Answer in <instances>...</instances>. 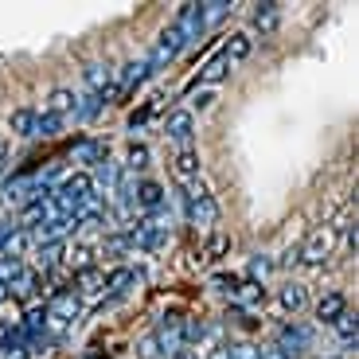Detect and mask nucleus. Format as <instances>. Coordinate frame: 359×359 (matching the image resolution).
<instances>
[{"instance_id":"nucleus-1","label":"nucleus","mask_w":359,"mask_h":359,"mask_svg":"<svg viewBox=\"0 0 359 359\" xmlns=\"http://www.w3.org/2000/svg\"><path fill=\"white\" fill-rule=\"evenodd\" d=\"M79 313H82V297L74 289L51 293V301H47V320H55V324H74Z\"/></svg>"},{"instance_id":"nucleus-2","label":"nucleus","mask_w":359,"mask_h":359,"mask_svg":"<svg viewBox=\"0 0 359 359\" xmlns=\"http://www.w3.org/2000/svg\"><path fill=\"white\" fill-rule=\"evenodd\" d=\"M328 250H332V234H328V231H313L305 238V246H297V258L309 262V266H320V262L328 258Z\"/></svg>"},{"instance_id":"nucleus-3","label":"nucleus","mask_w":359,"mask_h":359,"mask_svg":"<svg viewBox=\"0 0 359 359\" xmlns=\"http://www.w3.org/2000/svg\"><path fill=\"white\" fill-rule=\"evenodd\" d=\"M59 196L71 199V203H86V199L98 196V188H94V180L86 176V172H74V176L63 180V188H59Z\"/></svg>"},{"instance_id":"nucleus-4","label":"nucleus","mask_w":359,"mask_h":359,"mask_svg":"<svg viewBox=\"0 0 359 359\" xmlns=\"http://www.w3.org/2000/svg\"><path fill=\"white\" fill-rule=\"evenodd\" d=\"M164 133H168L172 141L188 144L191 133H196V117H191V109H172V114L164 117Z\"/></svg>"},{"instance_id":"nucleus-5","label":"nucleus","mask_w":359,"mask_h":359,"mask_svg":"<svg viewBox=\"0 0 359 359\" xmlns=\"http://www.w3.org/2000/svg\"><path fill=\"white\" fill-rule=\"evenodd\" d=\"M180 47H184V36H180V27L172 24L168 32L161 36V43H156V55H153V63H149V71H153V67H164V63H172V59L180 55Z\"/></svg>"},{"instance_id":"nucleus-6","label":"nucleus","mask_w":359,"mask_h":359,"mask_svg":"<svg viewBox=\"0 0 359 359\" xmlns=\"http://www.w3.org/2000/svg\"><path fill=\"white\" fill-rule=\"evenodd\" d=\"M74 109H79V98H74V90H51V98H47V109L43 114H51V117H59V121H63L67 114H74Z\"/></svg>"},{"instance_id":"nucleus-7","label":"nucleus","mask_w":359,"mask_h":359,"mask_svg":"<svg viewBox=\"0 0 359 359\" xmlns=\"http://www.w3.org/2000/svg\"><path fill=\"white\" fill-rule=\"evenodd\" d=\"M344 313H348V301H344V293H336V289L316 301V316H320L324 324H332L336 316H344Z\"/></svg>"},{"instance_id":"nucleus-8","label":"nucleus","mask_w":359,"mask_h":359,"mask_svg":"<svg viewBox=\"0 0 359 359\" xmlns=\"http://www.w3.org/2000/svg\"><path fill=\"white\" fill-rule=\"evenodd\" d=\"M234 301L246 309H258L266 305V285L262 281H238V289H234Z\"/></svg>"},{"instance_id":"nucleus-9","label":"nucleus","mask_w":359,"mask_h":359,"mask_svg":"<svg viewBox=\"0 0 359 359\" xmlns=\"http://www.w3.org/2000/svg\"><path fill=\"white\" fill-rule=\"evenodd\" d=\"M27 243H32V234L24 231V226H16V231H4V238H0V258H20V254L27 250Z\"/></svg>"},{"instance_id":"nucleus-10","label":"nucleus","mask_w":359,"mask_h":359,"mask_svg":"<svg viewBox=\"0 0 359 359\" xmlns=\"http://www.w3.org/2000/svg\"><path fill=\"white\" fill-rule=\"evenodd\" d=\"M74 278H79V289H74L79 297L106 293V273H98V269H82V273H74Z\"/></svg>"},{"instance_id":"nucleus-11","label":"nucleus","mask_w":359,"mask_h":359,"mask_svg":"<svg viewBox=\"0 0 359 359\" xmlns=\"http://www.w3.org/2000/svg\"><path fill=\"white\" fill-rule=\"evenodd\" d=\"M137 203H141L144 211H156V207L164 203V188L156 180H141V184H137Z\"/></svg>"},{"instance_id":"nucleus-12","label":"nucleus","mask_w":359,"mask_h":359,"mask_svg":"<svg viewBox=\"0 0 359 359\" xmlns=\"http://www.w3.org/2000/svg\"><path fill=\"white\" fill-rule=\"evenodd\" d=\"M226 74H231V59L219 51L215 59H207V63H203V71H199V82H207V86H211V82H223Z\"/></svg>"},{"instance_id":"nucleus-13","label":"nucleus","mask_w":359,"mask_h":359,"mask_svg":"<svg viewBox=\"0 0 359 359\" xmlns=\"http://www.w3.org/2000/svg\"><path fill=\"white\" fill-rule=\"evenodd\" d=\"M71 161L74 164H102V161H106V149H102L98 141H79L71 149Z\"/></svg>"},{"instance_id":"nucleus-14","label":"nucleus","mask_w":359,"mask_h":359,"mask_svg":"<svg viewBox=\"0 0 359 359\" xmlns=\"http://www.w3.org/2000/svg\"><path fill=\"white\" fill-rule=\"evenodd\" d=\"M133 281H137V273H133V269H129V266H117V269H109V273H106V293L121 297L129 285H133Z\"/></svg>"},{"instance_id":"nucleus-15","label":"nucleus","mask_w":359,"mask_h":359,"mask_svg":"<svg viewBox=\"0 0 359 359\" xmlns=\"http://www.w3.org/2000/svg\"><path fill=\"white\" fill-rule=\"evenodd\" d=\"M172 164H176V176L184 180V184L199 176V153H196V149H180V156Z\"/></svg>"},{"instance_id":"nucleus-16","label":"nucleus","mask_w":359,"mask_h":359,"mask_svg":"<svg viewBox=\"0 0 359 359\" xmlns=\"http://www.w3.org/2000/svg\"><path fill=\"white\" fill-rule=\"evenodd\" d=\"M8 129H12L16 137H32V129H36V109H27V106L12 109V117H8Z\"/></svg>"},{"instance_id":"nucleus-17","label":"nucleus","mask_w":359,"mask_h":359,"mask_svg":"<svg viewBox=\"0 0 359 359\" xmlns=\"http://www.w3.org/2000/svg\"><path fill=\"white\" fill-rule=\"evenodd\" d=\"M63 262L74 269V273H82V269H94V250L90 246H67V254H63Z\"/></svg>"},{"instance_id":"nucleus-18","label":"nucleus","mask_w":359,"mask_h":359,"mask_svg":"<svg viewBox=\"0 0 359 359\" xmlns=\"http://www.w3.org/2000/svg\"><path fill=\"white\" fill-rule=\"evenodd\" d=\"M305 301H309L305 285H297V281H289V285L281 289V309H285V313H301V309H305Z\"/></svg>"},{"instance_id":"nucleus-19","label":"nucleus","mask_w":359,"mask_h":359,"mask_svg":"<svg viewBox=\"0 0 359 359\" xmlns=\"http://www.w3.org/2000/svg\"><path fill=\"white\" fill-rule=\"evenodd\" d=\"M250 36H246V32H234V36L231 39H226V47H223V55H226V59H231V63H243V59H246V55H250Z\"/></svg>"},{"instance_id":"nucleus-20","label":"nucleus","mask_w":359,"mask_h":359,"mask_svg":"<svg viewBox=\"0 0 359 359\" xmlns=\"http://www.w3.org/2000/svg\"><path fill=\"white\" fill-rule=\"evenodd\" d=\"M188 211H191V223H215V199L207 196V199H188Z\"/></svg>"},{"instance_id":"nucleus-21","label":"nucleus","mask_w":359,"mask_h":359,"mask_svg":"<svg viewBox=\"0 0 359 359\" xmlns=\"http://www.w3.org/2000/svg\"><path fill=\"white\" fill-rule=\"evenodd\" d=\"M67 246L63 243H43L39 246V273H47V269H55L59 262H63Z\"/></svg>"},{"instance_id":"nucleus-22","label":"nucleus","mask_w":359,"mask_h":359,"mask_svg":"<svg viewBox=\"0 0 359 359\" xmlns=\"http://www.w3.org/2000/svg\"><path fill=\"white\" fill-rule=\"evenodd\" d=\"M144 74H149V63H129L126 71H121V79H117V94H121V90L141 86V82H144Z\"/></svg>"},{"instance_id":"nucleus-23","label":"nucleus","mask_w":359,"mask_h":359,"mask_svg":"<svg viewBox=\"0 0 359 359\" xmlns=\"http://www.w3.org/2000/svg\"><path fill=\"white\" fill-rule=\"evenodd\" d=\"M20 320H24V324H20L24 332H39V328L47 324V305H39V301H36V305H27Z\"/></svg>"},{"instance_id":"nucleus-24","label":"nucleus","mask_w":359,"mask_h":359,"mask_svg":"<svg viewBox=\"0 0 359 359\" xmlns=\"http://www.w3.org/2000/svg\"><path fill=\"white\" fill-rule=\"evenodd\" d=\"M20 278H24V262L20 258H0V285L12 289Z\"/></svg>"},{"instance_id":"nucleus-25","label":"nucleus","mask_w":359,"mask_h":359,"mask_svg":"<svg viewBox=\"0 0 359 359\" xmlns=\"http://www.w3.org/2000/svg\"><path fill=\"white\" fill-rule=\"evenodd\" d=\"M332 328H336V332H340V340L348 344V348H351V344L359 340V328H355V316H351V313L336 316V320H332Z\"/></svg>"},{"instance_id":"nucleus-26","label":"nucleus","mask_w":359,"mask_h":359,"mask_svg":"<svg viewBox=\"0 0 359 359\" xmlns=\"http://www.w3.org/2000/svg\"><path fill=\"white\" fill-rule=\"evenodd\" d=\"M63 129V121L59 117H51V114H36V129H32V137H55Z\"/></svg>"},{"instance_id":"nucleus-27","label":"nucleus","mask_w":359,"mask_h":359,"mask_svg":"<svg viewBox=\"0 0 359 359\" xmlns=\"http://www.w3.org/2000/svg\"><path fill=\"white\" fill-rule=\"evenodd\" d=\"M254 24H258L262 32H273V27H278V4H258V12H254Z\"/></svg>"},{"instance_id":"nucleus-28","label":"nucleus","mask_w":359,"mask_h":359,"mask_svg":"<svg viewBox=\"0 0 359 359\" xmlns=\"http://www.w3.org/2000/svg\"><path fill=\"white\" fill-rule=\"evenodd\" d=\"M269 269H273V262H269L266 254H254V258H250V269H246V281H266Z\"/></svg>"},{"instance_id":"nucleus-29","label":"nucleus","mask_w":359,"mask_h":359,"mask_svg":"<svg viewBox=\"0 0 359 359\" xmlns=\"http://www.w3.org/2000/svg\"><path fill=\"white\" fill-rule=\"evenodd\" d=\"M126 250H129L126 234H109V238H106V246H102V254H106V258H121Z\"/></svg>"},{"instance_id":"nucleus-30","label":"nucleus","mask_w":359,"mask_h":359,"mask_svg":"<svg viewBox=\"0 0 359 359\" xmlns=\"http://www.w3.org/2000/svg\"><path fill=\"white\" fill-rule=\"evenodd\" d=\"M137 351H141V359H161V340H156V336H144V340L137 344Z\"/></svg>"},{"instance_id":"nucleus-31","label":"nucleus","mask_w":359,"mask_h":359,"mask_svg":"<svg viewBox=\"0 0 359 359\" xmlns=\"http://www.w3.org/2000/svg\"><path fill=\"white\" fill-rule=\"evenodd\" d=\"M144 164H149V149H144V144H133V149H129V168L141 172Z\"/></svg>"},{"instance_id":"nucleus-32","label":"nucleus","mask_w":359,"mask_h":359,"mask_svg":"<svg viewBox=\"0 0 359 359\" xmlns=\"http://www.w3.org/2000/svg\"><path fill=\"white\" fill-rule=\"evenodd\" d=\"M98 109H102V94H90V98H86V106H79L74 114H82V117H94Z\"/></svg>"},{"instance_id":"nucleus-33","label":"nucleus","mask_w":359,"mask_h":359,"mask_svg":"<svg viewBox=\"0 0 359 359\" xmlns=\"http://www.w3.org/2000/svg\"><path fill=\"white\" fill-rule=\"evenodd\" d=\"M0 359H27V348L24 344H8V348H0Z\"/></svg>"},{"instance_id":"nucleus-34","label":"nucleus","mask_w":359,"mask_h":359,"mask_svg":"<svg viewBox=\"0 0 359 359\" xmlns=\"http://www.w3.org/2000/svg\"><path fill=\"white\" fill-rule=\"evenodd\" d=\"M184 340H188V344H196V340H203V324H196V320H188V324H184Z\"/></svg>"},{"instance_id":"nucleus-35","label":"nucleus","mask_w":359,"mask_h":359,"mask_svg":"<svg viewBox=\"0 0 359 359\" xmlns=\"http://www.w3.org/2000/svg\"><path fill=\"white\" fill-rule=\"evenodd\" d=\"M223 250H226V234H215V238L207 243V258H219Z\"/></svg>"},{"instance_id":"nucleus-36","label":"nucleus","mask_w":359,"mask_h":359,"mask_svg":"<svg viewBox=\"0 0 359 359\" xmlns=\"http://www.w3.org/2000/svg\"><path fill=\"white\" fill-rule=\"evenodd\" d=\"M98 176H102V184H106V188H109V184H114V180H117V168H114V164H109V161H102V164H98Z\"/></svg>"},{"instance_id":"nucleus-37","label":"nucleus","mask_w":359,"mask_h":359,"mask_svg":"<svg viewBox=\"0 0 359 359\" xmlns=\"http://www.w3.org/2000/svg\"><path fill=\"white\" fill-rule=\"evenodd\" d=\"M231 359H262V355H258V348L243 344V348H234V351H231Z\"/></svg>"},{"instance_id":"nucleus-38","label":"nucleus","mask_w":359,"mask_h":359,"mask_svg":"<svg viewBox=\"0 0 359 359\" xmlns=\"http://www.w3.org/2000/svg\"><path fill=\"white\" fill-rule=\"evenodd\" d=\"M211 102H215V94H211V90H199V94H196V102H191V106H196V109H207V106H211Z\"/></svg>"},{"instance_id":"nucleus-39","label":"nucleus","mask_w":359,"mask_h":359,"mask_svg":"<svg viewBox=\"0 0 359 359\" xmlns=\"http://www.w3.org/2000/svg\"><path fill=\"white\" fill-rule=\"evenodd\" d=\"M207 359H231V348H211V355Z\"/></svg>"},{"instance_id":"nucleus-40","label":"nucleus","mask_w":359,"mask_h":359,"mask_svg":"<svg viewBox=\"0 0 359 359\" xmlns=\"http://www.w3.org/2000/svg\"><path fill=\"white\" fill-rule=\"evenodd\" d=\"M172 359H199V355H196V351H191V348H180V351H176V355H172Z\"/></svg>"},{"instance_id":"nucleus-41","label":"nucleus","mask_w":359,"mask_h":359,"mask_svg":"<svg viewBox=\"0 0 359 359\" xmlns=\"http://www.w3.org/2000/svg\"><path fill=\"white\" fill-rule=\"evenodd\" d=\"M4 301H8V289H4V285H0V305H4Z\"/></svg>"},{"instance_id":"nucleus-42","label":"nucleus","mask_w":359,"mask_h":359,"mask_svg":"<svg viewBox=\"0 0 359 359\" xmlns=\"http://www.w3.org/2000/svg\"><path fill=\"white\" fill-rule=\"evenodd\" d=\"M4 153H8V144H4V141H0V161H4Z\"/></svg>"},{"instance_id":"nucleus-43","label":"nucleus","mask_w":359,"mask_h":359,"mask_svg":"<svg viewBox=\"0 0 359 359\" xmlns=\"http://www.w3.org/2000/svg\"><path fill=\"white\" fill-rule=\"evenodd\" d=\"M269 359H289V355H269Z\"/></svg>"}]
</instances>
